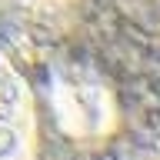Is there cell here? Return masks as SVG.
I'll list each match as a JSON object with an SVG mask.
<instances>
[{"instance_id": "6da1fadb", "label": "cell", "mask_w": 160, "mask_h": 160, "mask_svg": "<svg viewBox=\"0 0 160 160\" xmlns=\"http://www.w3.org/2000/svg\"><path fill=\"white\" fill-rule=\"evenodd\" d=\"M43 130L33 83L7 47H0V160H40Z\"/></svg>"}]
</instances>
